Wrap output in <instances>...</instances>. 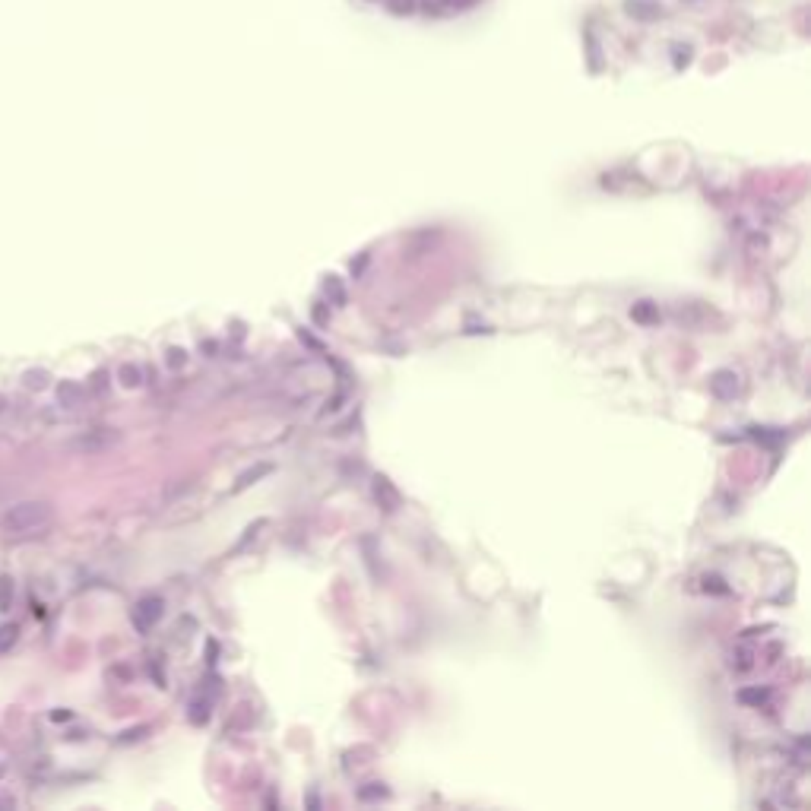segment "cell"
<instances>
[{
	"mask_svg": "<svg viewBox=\"0 0 811 811\" xmlns=\"http://www.w3.org/2000/svg\"><path fill=\"white\" fill-rule=\"evenodd\" d=\"M51 514L54 510H51L48 501H16L0 516V529L7 536H35L41 529H48Z\"/></svg>",
	"mask_w": 811,
	"mask_h": 811,
	"instance_id": "6da1fadb",
	"label": "cell"
},
{
	"mask_svg": "<svg viewBox=\"0 0 811 811\" xmlns=\"http://www.w3.org/2000/svg\"><path fill=\"white\" fill-rule=\"evenodd\" d=\"M115 444H117V431H111V428H95V431H86V435L73 437L67 447L76 453H102V450H108V447H115Z\"/></svg>",
	"mask_w": 811,
	"mask_h": 811,
	"instance_id": "7a4b0ae2",
	"label": "cell"
},
{
	"mask_svg": "<svg viewBox=\"0 0 811 811\" xmlns=\"http://www.w3.org/2000/svg\"><path fill=\"white\" fill-rule=\"evenodd\" d=\"M162 608H165V602H162L159 596L139 599L137 608H133V628H137L139 634L152 631V628H156V621L162 618Z\"/></svg>",
	"mask_w": 811,
	"mask_h": 811,
	"instance_id": "3957f363",
	"label": "cell"
},
{
	"mask_svg": "<svg viewBox=\"0 0 811 811\" xmlns=\"http://www.w3.org/2000/svg\"><path fill=\"white\" fill-rule=\"evenodd\" d=\"M710 390L716 400H735L738 393V374L735 371H716L710 377Z\"/></svg>",
	"mask_w": 811,
	"mask_h": 811,
	"instance_id": "277c9868",
	"label": "cell"
},
{
	"mask_svg": "<svg viewBox=\"0 0 811 811\" xmlns=\"http://www.w3.org/2000/svg\"><path fill=\"white\" fill-rule=\"evenodd\" d=\"M374 498L387 514H393V510L400 507V494H396V488L390 485V479H384V475H377L374 479Z\"/></svg>",
	"mask_w": 811,
	"mask_h": 811,
	"instance_id": "5b68a950",
	"label": "cell"
},
{
	"mask_svg": "<svg viewBox=\"0 0 811 811\" xmlns=\"http://www.w3.org/2000/svg\"><path fill=\"white\" fill-rule=\"evenodd\" d=\"M82 400H86V390L76 380H64L58 387V402L64 409H76V406H82Z\"/></svg>",
	"mask_w": 811,
	"mask_h": 811,
	"instance_id": "8992f818",
	"label": "cell"
},
{
	"mask_svg": "<svg viewBox=\"0 0 811 811\" xmlns=\"http://www.w3.org/2000/svg\"><path fill=\"white\" fill-rule=\"evenodd\" d=\"M48 380H51V374L45 368H32V371H25L23 374V384L29 387V390H45Z\"/></svg>",
	"mask_w": 811,
	"mask_h": 811,
	"instance_id": "52a82bcc",
	"label": "cell"
},
{
	"mask_svg": "<svg viewBox=\"0 0 811 811\" xmlns=\"http://www.w3.org/2000/svg\"><path fill=\"white\" fill-rule=\"evenodd\" d=\"M117 380H121L124 387H139L143 384V371H139V365H121Z\"/></svg>",
	"mask_w": 811,
	"mask_h": 811,
	"instance_id": "ba28073f",
	"label": "cell"
},
{
	"mask_svg": "<svg viewBox=\"0 0 811 811\" xmlns=\"http://www.w3.org/2000/svg\"><path fill=\"white\" fill-rule=\"evenodd\" d=\"M16 640H19V628H16V624H0V656L10 653Z\"/></svg>",
	"mask_w": 811,
	"mask_h": 811,
	"instance_id": "9c48e42d",
	"label": "cell"
},
{
	"mask_svg": "<svg viewBox=\"0 0 811 811\" xmlns=\"http://www.w3.org/2000/svg\"><path fill=\"white\" fill-rule=\"evenodd\" d=\"M475 0H425L428 13H441V10H459V7H469Z\"/></svg>",
	"mask_w": 811,
	"mask_h": 811,
	"instance_id": "30bf717a",
	"label": "cell"
},
{
	"mask_svg": "<svg viewBox=\"0 0 811 811\" xmlns=\"http://www.w3.org/2000/svg\"><path fill=\"white\" fill-rule=\"evenodd\" d=\"M270 472V463H260L257 469H247L244 475H238V485H235V492H241V488H247V485L254 482V479H260V475H266Z\"/></svg>",
	"mask_w": 811,
	"mask_h": 811,
	"instance_id": "8fae6325",
	"label": "cell"
},
{
	"mask_svg": "<svg viewBox=\"0 0 811 811\" xmlns=\"http://www.w3.org/2000/svg\"><path fill=\"white\" fill-rule=\"evenodd\" d=\"M634 320H640V323H650V320H656V308L650 301H640V304H634Z\"/></svg>",
	"mask_w": 811,
	"mask_h": 811,
	"instance_id": "7c38bea8",
	"label": "cell"
},
{
	"mask_svg": "<svg viewBox=\"0 0 811 811\" xmlns=\"http://www.w3.org/2000/svg\"><path fill=\"white\" fill-rule=\"evenodd\" d=\"M10 602H13V580L3 577V580H0V612H7Z\"/></svg>",
	"mask_w": 811,
	"mask_h": 811,
	"instance_id": "4fadbf2b",
	"label": "cell"
},
{
	"mask_svg": "<svg viewBox=\"0 0 811 811\" xmlns=\"http://www.w3.org/2000/svg\"><path fill=\"white\" fill-rule=\"evenodd\" d=\"M327 295H333V301L336 304H345V292H343V286L336 282V276L327 279Z\"/></svg>",
	"mask_w": 811,
	"mask_h": 811,
	"instance_id": "5bb4252c",
	"label": "cell"
},
{
	"mask_svg": "<svg viewBox=\"0 0 811 811\" xmlns=\"http://www.w3.org/2000/svg\"><path fill=\"white\" fill-rule=\"evenodd\" d=\"M412 7H415V0H390V10H393V13H400V16L412 13Z\"/></svg>",
	"mask_w": 811,
	"mask_h": 811,
	"instance_id": "9a60e30c",
	"label": "cell"
},
{
	"mask_svg": "<svg viewBox=\"0 0 811 811\" xmlns=\"http://www.w3.org/2000/svg\"><path fill=\"white\" fill-rule=\"evenodd\" d=\"M742 700H745V704H764L767 694H764V691H742Z\"/></svg>",
	"mask_w": 811,
	"mask_h": 811,
	"instance_id": "2e32d148",
	"label": "cell"
},
{
	"mask_svg": "<svg viewBox=\"0 0 811 811\" xmlns=\"http://www.w3.org/2000/svg\"><path fill=\"white\" fill-rule=\"evenodd\" d=\"M168 365H172V368H181V365H184V349H172V352H168Z\"/></svg>",
	"mask_w": 811,
	"mask_h": 811,
	"instance_id": "e0dca14e",
	"label": "cell"
},
{
	"mask_svg": "<svg viewBox=\"0 0 811 811\" xmlns=\"http://www.w3.org/2000/svg\"><path fill=\"white\" fill-rule=\"evenodd\" d=\"M377 795H387V789H361V799H377Z\"/></svg>",
	"mask_w": 811,
	"mask_h": 811,
	"instance_id": "ac0fdd59",
	"label": "cell"
},
{
	"mask_svg": "<svg viewBox=\"0 0 811 811\" xmlns=\"http://www.w3.org/2000/svg\"><path fill=\"white\" fill-rule=\"evenodd\" d=\"M105 387H108V374L99 371V374H95V390H105Z\"/></svg>",
	"mask_w": 811,
	"mask_h": 811,
	"instance_id": "d6986e66",
	"label": "cell"
},
{
	"mask_svg": "<svg viewBox=\"0 0 811 811\" xmlns=\"http://www.w3.org/2000/svg\"><path fill=\"white\" fill-rule=\"evenodd\" d=\"M3 406H7V396H0V412H3Z\"/></svg>",
	"mask_w": 811,
	"mask_h": 811,
	"instance_id": "ffe728a7",
	"label": "cell"
}]
</instances>
